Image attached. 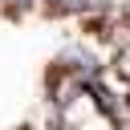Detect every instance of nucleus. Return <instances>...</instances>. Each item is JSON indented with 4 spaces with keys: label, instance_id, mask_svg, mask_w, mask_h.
I'll use <instances>...</instances> for the list:
<instances>
[{
    "label": "nucleus",
    "instance_id": "nucleus-2",
    "mask_svg": "<svg viewBox=\"0 0 130 130\" xmlns=\"http://www.w3.org/2000/svg\"><path fill=\"white\" fill-rule=\"evenodd\" d=\"M8 4H12V8H20V12H24V8H28V4H32V0H8Z\"/></svg>",
    "mask_w": 130,
    "mask_h": 130
},
{
    "label": "nucleus",
    "instance_id": "nucleus-1",
    "mask_svg": "<svg viewBox=\"0 0 130 130\" xmlns=\"http://www.w3.org/2000/svg\"><path fill=\"white\" fill-rule=\"evenodd\" d=\"M118 73H122V77H130V45L118 53Z\"/></svg>",
    "mask_w": 130,
    "mask_h": 130
}]
</instances>
